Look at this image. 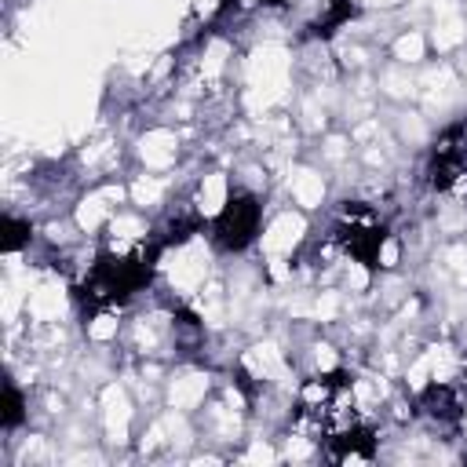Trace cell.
<instances>
[{"label":"cell","mask_w":467,"mask_h":467,"mask_svg":"<svg viewBox=\"0 0 467 467\" xmlns=\"http://www.w3.org/2000/svg\"><path fill=\"white\" fill-rule=\"evenodd\" d=\"M259 230V204L248 193H237L226 201V208L215 219V244L226 252H241Z\"/></svg>","instance_id":"cell-1"}]
</instances>
